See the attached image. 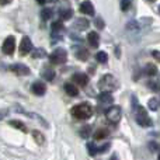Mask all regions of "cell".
<instances>
[{
    "instance_id": "39",
    "label": "cell",
    "mask_w": 160,
    "mask_h": 160,
    "mask_svg": "<svg viewBox=\"0 0 160 160\" xmlns=\"http://www.w3.org/2000/svg\"><path fill=\"white\" fill-rule=\"evenodd\" d=\"M148 2H150V3H153V2H155V0H148Z\"/></svg>"
},
{
    "instance_id": "27",
    "label": "cell",
    "mask_w": 160,
    "mask_h": 160,
    "mask_svg": "<svg viewBox=\"0 0 160 160\" xmlns=\"http://www.w3.org/2000/svg\"><path fill=\"white\" fill-rule=\"evenodd\" d=\"M132 4V0H121V10L122 11H128Z\"/></svg>"
},
{
    "instance_id": "17",
    "label": "cell",
    "mask_w": 160,
    "mask_h": 160,
    "mask_svg": "<svg viewBox=\"0 0 160 160\" xmlns=\"http://www.w3.org/2000/svg\"><path fill=\"white\" fill-rule=\"evenodd\" d=\"M72 14H73V11L70 10V8H61V10H59V17H61V20H63V21L72 18Z\"/></svg>"
},
{
    "instance_id": "35",
    "label": "cell",
    "mask_w": 160,
    "mask_h": 160,
    "mask_svg": "<svg viewBox=\"0 0 160 160\" xmlns=\"http://www.w3.org/2000/svg\"><path fill=\"white\" fill-rule=\"evenodd\" d=\"M8 3H11V0H0V4H2V6L8 4Z\"/></svg>"
},
{
    "instance_id": "40",
    "label": "cell",
    "mask_w": 160,
    "mask_h": 160,
    "mask_svg": "<svg viewBox=\"0 0 160 160\" xmlns=\"http://www.w3.org/2000/svg\"><path fill=\"white\" fill-rule=\"evenodd\" d=\"M159 13H160V6H159Z\"/></svg>"
},
{
    "instance_id": "2",
    "label": "cell",
    "mask_w": 160,
    "mask_h": 160,
    "mask_svg": "<svg viewBox=\"0 0 160 160\" xmlns=\"http://www.w3.org/2000/svg\"><path fill=\"white\" fill-rule=\"evenodd\" d=\"M133 104H135V108H133V111H135V119L136 122H138L141 127H152V119H150V117L148 115L146 110H145L142 105H138L136 104V98L133 97Z\"/></svg>"
},
{
    "instance_id": "23",
    "label": "cell",
    "mask_w": 160,
    "mask_h": 160,
    "mask_svg": "<svg viewBox=\"0 0 160 160\" xmlns=\"http://www.w3.org/2000/svg\"><path fill=\"white\" fill-rule=\"evenodd\" d=\"M96 59H97V62H100V63H107V61H108V55L104 52V51H100V52H97Z\"/></svg>"
},
{
    "instance_id": "29",
    "label": "cell",
    "mask_w": 160,
    "mask_h": 160,
    "mask_svg": "<svg viewBox=\"0 0 160 160\" xmlns=\"http://www.w3.org/2000/svg\"><path fill=\"white\" fill-rule=\"evenodd\" d=\"M158 107H159L158 100H156V98L149 100V108H150V110H152V111H156V110H158Z\"/></svg>"
},
{
    "instance_id": "25",
    "label": "cell",
    "mask_w": 160,
    "mask_h": 160,
    "mask_svg": "<svg viewBox=\"0 0 160 160\" xmlns=\"http://www.w3.org/2000/svg\"><path fill=\"white\" fill-rule=\"evenodd\" d=\"M87 149H88L90 156H96L97 153H98V150H97V145L93 143V142H88V143H87Z\"/></svg>"
},
{
    "instance_id": "37",
    "label": "cell",
    "mask_w": 160,
    "mask_h": 160,
    "mask_svg": "<svg viewBox=\"0 0 160 160\" xmlns=\"http://www.w3.org/2000/svg\"><path fill=\"white\" fill-rule=\"evenodd\" d=\"M6 112H7V111H3V112H0V118H3V115H4Z\"/></svg>"
},
{
    "instance_id": "14",
    "label": "cell",
    "mask_w": 160,
    "mask_h": 160,
    "mask_svg": "<svg viewBox=\"0 0 160 160\" xmlns=\"http://www.w3.org/2000/svg\"><path fill=\"white\" fill-rule=\"evenodd\" d=\"M88 25H90L88 20H86V18H78L75 21V24H73V28H76V30H79V31H83V30H87Z\"/></svg>"
},
{
    "instance_id": "6",
    "label": "cell",
    "mask_w": 160,
    "mask_h": 160,
    "mask_svg": "<svg viewBox=\"0 0 160 160\" xmlns=\"http://www.w3.org/2000/svg\"><path fill=\"white\" fill-rule=\"evenodd\" d=\"M121 115H122V111H121V107H118V105H112V107H110L107 111H105V117H107V119L111 122V124L119 122Z\"/></svg>"
},
{
    "instance_id": "24",
    "label": "cell",
    "mask_w": 160,
    "mask_h": 160,
    "mask_svg": "<svg viewBox=\"0 0 160 160\" xmlns=\"http://www.w3.org/2000/svg\"><path fill=\"white\" fill-rule=\"evenodd\" d=\"M52 14H53V11H52V8H49V7L44 8V10L41 11V17H42V20H45V21L52 18Z\"/></svg>"
},
{
    "instance_id": "21",
    "label": "cell",
    "mask_w": 160,
    "mask_h": 160,
    "mask_svg": "<svg viewBox=\"0 0 160 160\" xmlns=\"http://www.w3.org/2000/svg\"><path fill=\"white\" fill-rule=\"evenodd\" d=\"M108 135H110L108 129H98L96 133H94V139H96V141H101V139L107 138Z\"/></svg>"
},
{
    "instance_id": "18",
    "label": "cell",
    "mask_w": 160,
    "mask_h": 160,
    "mask_svg": "<svg viewBox=\"0 0 160 160\" xmlns=\"http://www.w3.org/2000/svg\"><path fill=\"white\" fill-rule=\"evenodd\" d=\"M145 73H146L148 76H156L158 75V68H156V65L148 63L146 66H145Z\"/></svg>"
},
{
    "instance_id": "9",
    "label": "cell",
    "mask_w": 160,
    "mask_h": 160,
    "mask_svg": "<svg viewBox=\"0 0 160 160\" xmlns=\"http://www.w3.org/2000/svg\"><path fill=\"white\" fill-rule=\"evenodd\" d=\"M18 49H20V53H21V55H28V53L32 51V42H31L30 37H22Z\"/></svg>"
},
{
    "instance_id": "12",
    "label": "cell",
    "mask_w": 160,
    "mask_h": 160,
    "mask_svg": "<svg viewBox=\"0 0 160 160\" xmlns=\"http://www.w3.org/2000/svg\"><path fill=\"white\" fill-rule=\"evenodd\" d=\"M31 88H32V93L37 94V96H44L45 91H47V86L41 82H35L31 86Z\"/></svg>"
},
{
    "instance_id": "1",
    "label": "cell",
    "mask_w": 160,
    "mask_h": 160,
    "mask_svg": "<svg viewBox=\"0 0 160 160\" xmlns=\"http://www.w3.org/2000/svg\"><path fill=\"white\" fill-rule=\"evenodd\" d=\"M72 115L78 119H88L93 115V107L88 102H80L72 108Z\"/></svg>"
},
{
    "instance_id": "33",
    "label": "cell",
    "mask_w": 160,
    "mask_h": 160,
    "mask_svg": "<svg viewBox=\"0 0 160 160\" xmlns=\"http://www.w3.org/2000/svg\"><path fill=\"white\" fill-rule=\"evenodd\" d=\"M152 56L156 59L158 62H160V51H153L152 52Z\"/></svg>"
},
{
    "instance_id": "20",
    "label": "cell",
    "mask_w": 160,
    "mask_h": 160,
    "mask_svg": "<svg viewBox=\"0 0 160 160\" xmlns=\"http://www.w3.org/2000/svg\"><path fill=\"white\" fill-rule=\"evenodd\" d=\"M42 76H44L45 80H48V82H52V80L55 79V72H53L52 69H49V68H45L44 72H42Z\"/></svg>"
},
{
    "instance_id": "26",
    "label": "cell",
    "mask_w": 160,
    "mask_h": 160,
    "mask_svg": "<svg viewBox=\"0 0 160 160\" xmlns=\"http://www.w3.org/2000/svg\"><path fill=\"white\" fill-rule=\"evenodd\" d=\"M76 56H78L79 59H82V61H86V59L88 58V52L86 49H79L78 52H76Z\"/></svg>"
},
{
    "instance_id": "13",
    "label": "cell",
    "mask_w": 160,
    "mask_h": 160,
    "mask_svg": "<svg viewBox=\"0 0 160 160\" xmlns=\"http://www.w3.org/2000/svg\"><path fill=\"white\" fill-rule=\"evenodd\" d=\"M98 101L101 102V104H112V101H114V97L111 96V93L110 91H101L100 93V96H98Z\"/></svg>"
},
{
    "instance_id": "5",
    "label": "cell",
    "mask_w": 160,
    "mask_h": 160,
    "mask_svg": "<svg viewBox=\"0 0 160 160\" xmlns=\"http://www.w3.org/2000/svg\"><path fill=\"white\" fill-rule=\"evenodd\" d=\"M65 32V27L63 24H62L61 21H55L52 22V27H51V37H52V44H55V42H58L59 39L62 38V35H63Z\"/></svg>"
},
{
    "instance_id": "30",
    "label": "cell",
    "mask_w": 160,
    "mask_h": 160,
    "mask_svg": "<svg viewBox=\"0 0 160 160\" xmlns=\"http://www.w3.org/2000/svg\"><path fill=\"white\" fill-rule=\"evenodd\" d=\"M149 87L152 88L153 91H160V83H158V82H149Z\"/></svg>"
},
{
    "instance_id": "36",
    "label": "cell",
    "mask_w": 160,
    "mask_h": 160,
    "mask_svg": "<svg viewBox=\"0 0 160 160\" xmlns=\"http://www.w3.org/2000/svg\"><path fill=\"white\" fill-rule=\"evenodd\" d=\"M37 2H38L39 4H45V3H47V2H45V0H37Z\"/></svg>"
},
{
    "instance_id": "34",
    "label": "cell",
    "mask_w": 160,
    "mask_h": 160,
    "mask_svg": "<svg viewBox=\"0 0 160 160\" xmlns=\"http://www.w3.org/2000/svg\"><path fill=\"white\" fill-rule=\"evenodd\" d=\"M149 148L152 150H160V145H158V143H155V142H152V143L149 145Z\"/></svg>"
},
{
    "instance_id": "3",
    "label": "cell",
    "mask_w": 160,
    "mask_h": 160,
    "mask_svg": "<svg viewBox=\"0 0 160 160\" xmlns=\"http://www.w3.org/2000/svg\"><path fill=\"white\" fill-rule=\"evenodd\" d=\"M98 88L101 91H114L118 88V80L112 75H104L98 82Z\"/></svg>"
},
{
    "instance_id": "16",
    "label": "cell",
    "mask_w": 160,
    "mask_h": 160,
    "mask_svg": "<svg viewBox=\"0 0 160 160\" xmlns=\"http://www.w3.org/2000/svg\"><path fill=\"white\" fill-rule=\"evenodd\" d=\"M65 91H66L70 97H76L79 94V88L76 87L75 84H72V83H66V84H65Z\"/></svg>"
},
{
    "instance_id": "22",
    "label": "cell",
    "mask_w": 160,
    "mask_h": 160,
    "mask_svg": "<svg viewBox=\"0 0 160 160\" xmlns=\"http://www.w3.org/2000/svg\"><path fill=\"white\" fill-rule=\"evenodd\" d=\"M32 136H34V139H35V142L38 145H44L45 143V136L42 135L39 131H32Z\"/></svg>"
},
{
    "instance_id": "38",
    "label": "cell",
    "mask_w": 160,
    "mask_h": 160,
    "mask_svg": "<svg viewBox=\"0 0 160 160\" xmlns=\"http://www.w3.org/2000/svg\"><path fill=\"white\" fill-rule=\"evenodd\" d=\"M47 3H53V2H56V0H45Z\"/></svg>"
},
{
    "instance_id": "15",
    "label": "cell",
    "mask_w": 160,
    "mask_h": 160,
    "mask_svg": "<svg viewBox=\"0 0 160 160\" xmlns=\"http://www.w3.org/2000/svg\"><path fill=\"white\" fill-rule=\"evenodd\" d=\"M87 41H88V44H90L93 48H97L100 45V37H98V34L94 32V31H93V32H88Z\"/></svg>"
},
{
    "instance_id": "4",
    "label": "cell",
    "mask_w": 160,
    "mask_h": 160,
    "mask_svg": "<svg viewBox=\"0 0 160 160\" xmlns=\"http://www.w3.org/2000/svg\"><path fill=\"white\" fill-rule=\"evenodd\" d=\"M49 61L52 65H62L68 61V52L63 48H58L55 49L49 56Z\"/></svg>"
},
{
    "instance_id": "31",
    "label": "cell",
    "mask_w": 160,
    "mask_h": 160,
    "mask_svg": "<svg viewBox=\"0 0 160 160\" xmlns=\"http://www.w3.org/2000/svg\"><path fill=\"white\" fill-rule=\"evenodd\" d=\"M32 56H34V58H39V56H41V58H44V56H45V51L44 49H37L35 52L32 53Z\"/></svg>"
},
{
    "instance_id": "7",
    "label": "cell",
    "mask_w": 160,
    "mask_h": 160,
    "mask_svg": "<svg viewBox=\"0 0 160 160\" xmlns=\"http://www.w3.org/2000/svg\"><path fill=\"white\" fill-rule=\"evenodd\" d=\"M14 49H16V39H14V37L10 35L4 39V42H3L2 51H3V53H6V55H13Z\"/></svg>"
},
{
    "instance_id": "19",
    "label": "cell",
    "mask_w": 160,
    "mask_h": 160,
    "mask_svg": "<svg viewBox=\"0 0 160 160\" xmlns=\"http://www.w3.org/2000/svg\"><path fill=\"white\" fill-rule=\"evenodd\" d=\"M10 125H11V127H14V128H17V129H20L21 132H24V133L28 132L27 127H25L21 121H16V119H13V121H10Z\"/></svg>"
},
{
    "instance_id": "11",
    "label": "cell",
    "mask_w": 160,
    "mask_h": 160,
    "mask_svg": "<svg viewBox=\"0 0 160 160\" xmlns=\"http://www.w3.org/2000/svg\"><path fill=\"white\" fill-rule=\"evenodd\" d=\"M80 11H82L83 14H87V16H94V7H93V4H91V2H88V0L83 2L82 4H80Z\"/></svg>"
},
{
    "instance_id": "41",
    "label": "cell",
    "mask_w": 160,
    "mask_h": 160,
    "mask_svg": "<svg viewBox=\"0 0 160 160\" xmlns=\"http://www.w3.org/2000/svg\"><path fill=\"white\" fill-rule=\"evenodd\" d=\"M159 160H160V155H159Z\"/></svg>"
},
{
    "instance_id": "10",
    "label": "cell",
    "mask_w": 160,
    "mask_h": 160,
    "mask_svg": "<svg viewBox=\"0 0 160 160\" xmlns=\"http://www.w3.org/2000/svg\"><path fill=\"white\" fill-rule=\"evenodd\" d=\"M72 80L78 86H82V87H86V84L88 83V78L84 73H75V75L72 76Z\"/></svg>"
},
{
    "instance_id": "8",
    "label": "cell",
    "mask_w": 160,
    "mask_h": 160,
    "mask_svg": "<svg viewBox=\"0 0 160 160\" xmlns=\"http://www.w3.org/2000/svg\"><path fill=\"white\" fill-rule=\"evenodd\" d=\"M8 70H10V72H13V73H16V75H18V76H27V75H30V68L25 66V65H22V63H14V65H11V66H8Z\"/></svg>"
},
{
    "instance_id": "32",
    "label": "cell",
    "mask_w": 160,
    "mask_h": 160,
    "mask_svg": "<svg viewBox=\"0 0 160 160\" xmlns=\"http://www.w3.org/2000/svg\"><path fill=\"white\" fill-rule=\"evenodd\" d=\"M94 24H96V27H98L100 30H102V28H104V21H102V20L100 18V17H97V18H96Z\"/></svg>"
},
{
    "instance_id": "28",
    "label": "cell",
    "mask_w": 160,
    "mask_h": 160,
    "mask_svg": "<svg viewBox=\"0 0 160 160\" xmlns=\"http://www.w3.org/2000/svg\"><path fill=\"white\" fill-rule=\"evenodd\" d=\"M90 131H91L90 125H87V127H83L82 129H80V135H82L83 138H88V135H90Z\"/></svg>"
}]
</instances>
